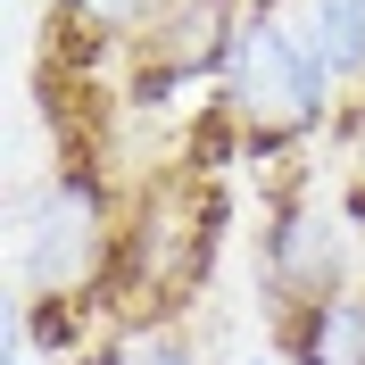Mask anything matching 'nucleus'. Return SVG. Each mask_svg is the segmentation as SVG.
I'll return each instance as SVG.
<instances>
[{"label":"nucleus","instance_id":"1","mask_svg":"<svg viewBox=\"0 0 365 365\" xmlns=\"http://www.w3.org/2000/svg\"><path fill=\"white\" fill-rule=\"evenodd\" d=\"M133 200L91 158H50L17 191V299H75L108 316Z\"/></svg>","mask_w":365,"mask_h":365},{"label":"nucleus","instance_id":"2","mask_svg":"<svg viewBox=\"0 0 365 365\" xmlns=\"http://www.w3.org/2000/svg\"><path fill=\"white\" fill-rule=\"evenodd\" d=\"M225 116H232V141L250 150V158H274V150H291L307 141L332 116V58L307 42V25H291L274 0H250V17H241V42H232V67H225Z\"/></svg>","mask_w":365,"mask_h":365},{"label":"nucleus","instance_id":"3","mask_svg":"<svg viewBox=\"0 0 365 365\" xmlns=\"http://www.w3.org/2000/svg\"><path fill=\"white\" fill-rule=\"evenodd\" d=\"M357 250H365V232L349 225V207L291 182L266 207V232H257V291H266L274 316H291L307 299H332L357 282Z\"/></svg>","mask_w":365,"mask_h":365},{"label":"nucleus","instance_id":"4","mask_svg":"<svg viewBox=\"0 0 365 365\" xmlns=\"http://www.w3.org/2000/svg\"><path fill=\"white\" fill-rule=\"evenodd\" d=\"M274 357L282 365H365V282L274 316Z\"/></svg>","mask_w":365,"mask_h":365},{"label":"nucleus","instance_id":"5","mask_svg":"<svg viewBox=\"0 0 365 365\" xmlns=\"http://www.w3.org/2000/svg\"><path fill=\"white\" fill-rule=\"evenodd\" d=\"M158 17H166V0H58L50 9V42H67V50H133Z\"/></svg>","mask_w":365,"mask_h":365},{"label":"nucleus","instance_id":"6","mask_svg":"<svg viewBox=\"0 0 365 365\" xmlns=\"http://www.w3.org/2000/svg\"><path fill=\"white\" fill-rule=\"evenodd\" d=\"M75 365H200V341L182 332V316H141V324H108Z\"/></svg>","mask_w":365,"mask_h":365},{"label":"nucleus","instance_id":"7","mask_svg":"<svg viewBox=\"0 0 365 365\" xmlns=\"http://www.w3.org/2000/svg\"><path fill=\"white\" fill-rule=\"evenodd\" d=\"M307 42L332 58L341 83H365V0H307Z\"/></svg>","mask_w":365,"mask_h":365},{"label":"nucleus","instance_id":"8","mask_svg":"<svg viewBox=\"0 0 365 365\" xmlns=\"http://www.w3.org/2000/svg\"><path fill=\"white\" fill-rule=\"evenodd\" d=\"M241 365H282V357H274V349H250V357H241Z\"/></svg>","mask_w":365,"mask_h":365}]
</instances>
